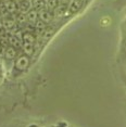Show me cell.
I'll return each instance as SVG.
<instances>
[{
    "mask_svg": "<svg viewBox=\"0 0 126 127\" xmlns=\"http://www.w3.org/2000/svg\"><path fill=\"white\" fill-rule=\"evenodd\" d=\"M14 18H15L16 24H18V28H25L26 27V25L28 24L26 13L18 12L15 15H14Z\"/></svg>",
    "mask_w": 126,
    "mask_h": 127,
    "instance_id": "obj_9",
    "label": "cell"
},
{
    "mask_svg": "<svg viewBox=\"0 0 126 127\" xmlns=\"http://www.w3.org/2000/svg\"><path fill=\"white\" fill-rule=\"evenodd\" d=\"M85 0H72L71 3L68 4V14L70 15H74L77 12H79L81 9L84 5Z\"/></svg>",
    "mask_w": 126,
    "mask_h": 127,
    "instance_id": "obj_7",
    "label": "cell"
},
{
    "mask_svg": "<svg viewBox=\"0 0 126 127\" xmlns=\"http://www.w3.org/2000/svg\"><path fill=\"white\" fill-rule=\"evenodd\" d=\"M60 4L59 0H46V8L51 11H54Z\"/></svg>",
    "mask_w": 126,
    "mask_h": 127,
    "instance_id": "obj_16",
    "label": "cell"
},
{
    "mask_svg": "<svg viewBox=\"0 0 126 127\" xmlns=\"http://www.w3.org/2000/svg\"><path fill=\"white\" fill-rule=\"evenodd\" d=\"M30 63H31V57L21 52L19 54V57L15 59V61H14V70L20 72V73L25 72L30 66Z\"/></svg>",
    "mask_w": 126,
    "mask_h": 127,
    "instance_id": "obj_1",
    "label": "cell"
},
{
    "mask_svg": "<svg viewBox=\"0 0 126 127\" xmlns=\"http://www.w3.org/2000/svg\"><path fill=\"white\" fill-rule=\"evenodd\" d=\"M20 54V50L13 48L12 46H8L3 51V58L5 61L11 62V61H15V59L19 57Z\"/></svg>",
    "mask_w": 126,
    "mask_h": 127,
    "instance_id": "obj_3",
    "label": "cell"
},
{
    "mask_svg": "<svg viewBox=\"0 0 126 127\" xmlns=\"http://www.w3.org/2000/svg\"><path fill=\"white\" fill-rule=\"evenodd\" d=\"M9 46H12L13 48L22 51V48H23L22 37H19L14 33H9Z\"/></svg>",
    "mask_w": 126,
    "mask_h": 127,
    "instance_id": "obj_5",
    "label": "cell"
},
{
    "mask_svg": "<svg viewBox=\"0 0 126 127\" xmlns=\"http://www.w3.org/2000/svg\"><path fill=\"white\" fill-rule=\"evenodd\" d=\"M32 2V8L35 9L36 11H41L46 8V0H31Z\"/></svg>",
    "mask_w": 126,
    "mask_h": 127,
    "instance_id": "obj_13",
    "label": "cell"
},
{
    "mask_svg": "<svg viewBox=\"0 0 126 127\" xmlns=\"http://www.w3.org/2000/svg\"><path fill=\"white\" fill-rule=\"evenodd\" d=\"M3 51H4V49L0 46V57H3Z\"/></svg>",
    "mask_w": 126,
    "mask_h": 127,
    "instance_id": "obj_18",
    "label": "cell"
},
{
    "mask_svg": "<svg viewBox=\"0 0 126 127\" xmlns=\"http://www.w3.org/2000/svg\"><path fill=\"white\" fill-rule=\"evenodd\" d=\"M53 34H54V28L52 26H49V25H48V26L46 27V30L41 33L40 37H41V39L44 40V41H46V40L51 38V36H52Z\"/></svg>",
    "mask_w": 126,
    "mask_h": 127,
    "instance_id": "obj_14",
    "label": "cell"
},
{
    "mask_svg": "<svg viewBox=\"0 0 126 127\" xmlns=\"http://www.w3.org/2000/svg\"><path fill=\"white\" fill-rule=\"evenodd\" d=\"M53 12H54V16H56V18H63V16H65L66 14H68V5L59 4Z\"/></svg>",
    "mask_w": 126,
    "mask_h": 127,
    "instance_id": "obj_12",
    "label": "cell"
},
{
    "mask_svg": "<svg viewBox=\"0 0 126 127\" xmlns=\"http://www.w3.org/2000/svg\"><path fill=\"white\" fill-rule=\"evenodd\" d=\"M54 18H56V16H54V12L49 10V9H47V8H45V9H42L41 11H39V20H41L42 22H45L47 25H49L54 20Z\"/></svg>",
    "mask_w": 126,
    "mask_h": 127,
    "instance_id": "obj_4",
    "label": "cell"
},
{
    "mask_svg": "<svg viewBox=\"0 0 126 127\" xmlns=\"http://www.w3.org/2000/svg\"><path fill=\"white\" fill-rule=\"evenodd\" d=\"M26 16H27V22L32 25H35L37 23V21L39 20V12L32 8V9L26 13Z\"/></svg>",
    "mask_w": 126,
    "mask_h": 127,
    "instance_id": "obj_11",
    "label": "cell"
},
{
    "mask_svg": "<svg viewBox=\"0 0 126 127\" xmlns=\"http://www.w3.org/2000/svg\"><path fill=\"white\" fill-rule=\"evenodd\" d=\"M71 1H72V0H59L60 4H66V5L70 4Z\"/></svg>",
    "mask_w": 126,
    "mask_h": 127,
    "instance_id": "obj_17",
    "label": "cell"
},
{
    "mask_svg": "<svg viewBox=\"0 0 126 127\" xmlns=\"http://www.w3.org/2000/svg\"><path fill=\"white\" fill-rule=\"evenodd\" d=\"M16 4H18L19 12L27 13L32 9V2L31 0H15Z\"/></svg>",
    "mask_w": 126,
    "mask_h": 127,
    "instance_id": "obj_10",
    "label": "cell"
},
{
    "mask_svg": "<svg viewBox=\"0 0 126 127\" xmlns=\"http://www.w3.org/2000/svg\"><path fill=\"white\" fill-rule=\"evenodd\" d=\"M22 52L27 54L28 57H32L35 53V45L32 44H23V48H22Z\"/></svg>",
    "mask_w": 126,
    "mask_h": 127,
    "instance_id": "obj_15",
    "label": "cell"
},
{
    "mask_svg": "<svg viewBox=\"0 0 126 127\" xmlns=\"http://www.w3.org/2000/svg\"><path fill=\"white\" fill-rule=\"evenodd\" d=\"M2 3H3L5 10H7V12L9 14L15 15V14L19 12L18 4H16L15 0H3V1H2Z\"/></svg>",
    "mask_w": 126,
    "mask_h": 127,
    "instance_id": "obj_8",
    "label": "cell"
},
{
    "mask_svg": "<svg viewBox=\"0 0 126 127\" xmlns=\"http://www.w3.org/2000/svg\"><path fill=\"white\" fill-rule=\"evenodd\" d=\"M2 26H3L5 30H7L9 33H13V31L15 28H18V24H16L15 18L12 14H8L2 18Z\"/></svg>",
    "mask_w": 126,
    "mask_h": 127,
    "instance_id": "obj_2",
    "label": "cell"
},
{
    "mask_svg": "<svg viewBox=\"0 0 126 127\" xmlns=\"http://www.w3.org/2000/svg\"><path fill=\"white\" fill-rule=\"evenodd\" d=\"M23 44H32V45H36L37 42V35L36 33L33 32H28V31H23L21 34Z\"/></svg>",
    "mask_w": 126,
    "mask_h": 127,
    "instance_id": "obj_6",
    "label": "cell"
},
{
    "mask_svg": "<svg viewBox=\"0 0 126 127\" xmlns=\"http://www.w3.org/2000/svg\"><path fill=\"white\" fill-rule=\"evenodd\" d=\"M1 76H2V71H1V67H0V78H1Z\"/></svg>",
    "mask_w": 126,
    "mask_h": 127,
    "instance_id": "obj_19",
    "label": "cell"
}]
</instances>
